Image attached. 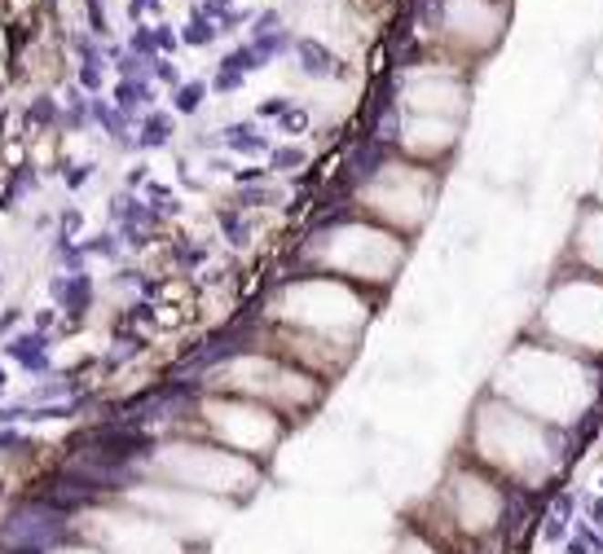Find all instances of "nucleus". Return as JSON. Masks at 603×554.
Here are the masks:
<instances>
[{"label": "nucleus", "instance_id": "obj_1", "mask_svg": "<svg viewBox=\"0 0 603 554\" xmlns=\"http://www.w3.org/2000/svg\"><path fill=\"white\" fill-rule=\"evenodd\" d=\"M494 396L542 418L546 427H573L599 396V374L590 370L586 356L551 348L542 339H528L520 348H511L506 361L498 365Z\"/></svg>", "mask_w": 603, "mask_h": 554}, {"label": "nucleus", "instance_id": "obj_2", "mask_svg": "<svg viewBox=\"0 0 603 554\" xmlns=\"http://www.w3.org/2000/svg\"><path fill=\"white\" fill-rule=\"evenodd\" d=\"M472 449L503 479L542 484L559 467V436L542 418L515 409L503 396H484L472 418Z\"/></svg>", "mask_w": 603, "mask_h": 554}, {"label": "nucleus", "instance_id": "obj_3", "mask_svg": "<svg viewBox=\"0 0 603 554\" xmlns=\"http://www.w3.org/2000/svg\"><path fill=\"white\" fill-rule=\"evenodd\" d=\"M537 334L542 344L564 348L573 356H603V277L573 273L555 282L542 313H537Z\"/></svg>", "mask_w": 603, "mask_h": 554}, {"label": "nucleus", "instance_id": "obj_4", "mask_svg": "<svg viewBox=\"0 0 603 554\" xmlns=\"http://www.w3.org/2000/svg\"><path fill=\"white\" fill-rule=\"evenodd\" d=\"M286 303H291V308H282L286 322L304 330V334H313L317 344H330V334L339 344H348L357 326L366 322L361 300L352 291H344L339 282H304V286H296L286 295Z\"/></svg>", "mask_w": 603, "mask_h": 554}, {"label": "nucleus", "instance_id": "obj_5", "mask_svg": "<svg viewBox=\"0 0 603 554\" xmlns=\"http://www.w3.org/2000/svg\"><path fill=\"white\" fill-rule=\"evenodd\" d=\"M361 207H370L375 216H383L397 229H419L423 216L431 211L436 199V172H428L423 163H388L361 194Z\"/></svg>", "mask_w": 603, "mask_h": 554}, {"label": "nucleus", "instance_id": "obj_6", "mask_svg": "<svg viewBox=\"0 0 603 554\" xmlns=\"http://www.w3.org/2000/svg\"><path fill=\"white\" fill-rule=\"evenodd\" d=\"M327 269L344 277H361V282H388V277L401 269L405 247L397 233H383L370 225H344L327 233Z\"/></svg>", "mask_w": 603, "mask_h": 554}, {"label": "nucleus", "instance_id": "obj_7", "mask_svg": "<svg viewBox=\"0 0 603 554\" xmlns=\"http://www.w3.org/2000/svg\"><path fill=\"white\" fill-rule=\"evenodd\" d=\"M445 515L450 524L463 537H489L498 532L506 515V493L498 479L480 476V471H453L450 476V488H445Z\"/></svg>", "mask_w": 603, "mask_h": 554}, {"label": "nucleus", "instance_id": "obj_8", "mask_svg": "<svg viewBox=\"0 0 603 554\" xmlns=\"http://www.w3.org/2000/svg\"><path fill=\"white\" fill-rule=\"evenodd\" d=\"M441 40L463 57L489 53L506 26V0H441Z\"/></svg>", "mask_w": 603, "mask_h": 554}, {"label": "nucleus", "instance_id": "obj_9", "mask_svg": "<svg viewBox=\"0 0 603 554\" xmlns=\"http://www.w3.org/2000/svg\"><path fill=\"white\" fill-rule=\"evenodd\" d=\"M405 106L419 119H463L467 110V84L450 67H419L405 79Z\"/></svg>", "mask_w": 603, "mask_h": 554}, {"label": "nucleus", "instance_id": "obj_10", "mask_svg": "<svg viewBox=\"0 0 603 554\" xmlns=\"http://www.w3.org/2000/svg\"><path fill=\"white\" fill-rule=\"evenodd\" d=\"M573 255H577V264L586 273L603 277V202L581 211L577 238H573Z\"/></svg>", "mask_w": 603, "mask_h": 554}, {"label": "nucleus", "instance_id": "obj_11", "mask_svg": "<svg viewBox=\"0 0 603 554\" xmlns=\"http://www.w3.org/2000/svg\"><path fill=\"white\" fill-rule=\"evenodd\" d=\"M397 554H436V550H431V546H423V541H405Z\"/></svg>", "mask_w": 603, "mask_h": 554}, {"label": "nucleus", "instance_id": "obj_12", "mask_svg": "<svg viewBox=\"0 0 603 554\" xmlns=\"http://www.w3.org/2000/svg\"><path fill=\"white\" fill-rule=\"evenodd\" d=\"M599 194H603V185H599Z\"/></svg>", "mask_w": 603, "mask_h": 554}]
</instances>
